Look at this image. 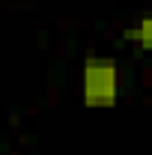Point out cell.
<instances>
[{
    "instance_id": "obj_3",
    "label": "cell",
    "mask_w": 152,
    "mask_h": 155,
    "mask_svg": "<svg viewBox=\"0 0 152 155\" xmlns=\"http://www.w3.org/2000/svg\"><path fill=\"white\" fill-rule=\"evenodd\" d=\"M146 81H149V87H152V54H149V60H146Z\"/></svg>"
},
{
    "instance_id": "obj_2",
    "label": "cell",
    "mask_w": 152,
    "mask_h": 155,
    "mask_svg": "<svg viewBox=\"0 0 152 155\" xmlns=\"http://www.w3.org/2000/svg\"><path fill=\"white\" fill-rule=\"evenodd\" d=\"M122 39H125L128 45H134V48H140V51L152 54V12L137 15V18L122 30Z\"/></svg>"
},
{
    "instance_id": "obj_1",
    "label": "cell",
    "mask_w": 152,
    "mask_h": 155,
    "mask_svg": "<svg viewBox=\"0 0 152 155\" xmlns=\"http://www.w3.org/2000/svg\"><path fill=\"white\" fill-rule=\"evenodd\" d=\"M122 93V69L114 57H87L81 66V98L87 107H114Z\"/></svg>"
}]
</instances>
